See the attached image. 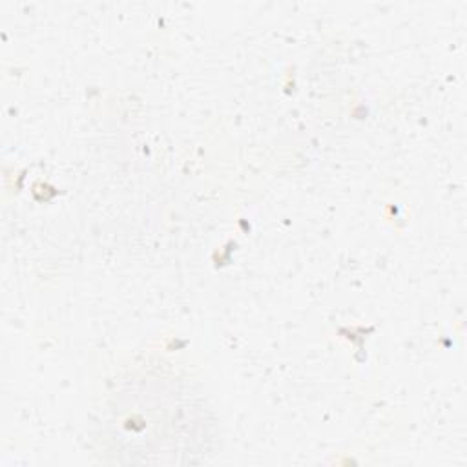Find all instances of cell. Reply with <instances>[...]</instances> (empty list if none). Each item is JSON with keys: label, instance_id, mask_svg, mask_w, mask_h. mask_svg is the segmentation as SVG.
Here are the masks:
<instances>
[{"label": "cell", "instance_id": "6da1fadb", "mask_svg": "<svg viewBox=\"0 0 467 467\" xmlns=\"http://www.w3.org/2000/svg\"><path fill=\"white\" fill-rule=\"evenodd\" d=\"M193 401L175 390L115 398L106 421L115 456L131 463H184L201 454L197 440L181 434L182 427H199L193 420Z\"/></svg>", "mask_w": 467, "mask_h": 467}]
</instances>
